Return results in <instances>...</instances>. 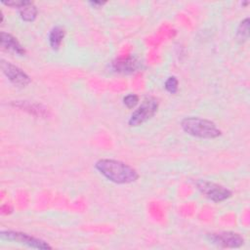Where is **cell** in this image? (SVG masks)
Segmentation results:
<instances>
[{"label": "cell", "mask_w": 250, "mask_h": 250, "mask_svg": "<svg viewBox=\"0 0 250 250\" xmlns=\"http://www.w3.org/2000/svg\"><path fill=\"white\" fill-rule=\"evenodd\" d=\"M95 168L106 180L117 185L131 184L139 178V173L135 168L116 159H99L95 163Z\"/></svg>", "instance_id": "cell-1"}, {"label": "cell", "mask_w": 250, "mask_h": 250, "mask_svg": "<svg viewBox=\"0 0 250 250\" xmlns=\"http://www.w3.org/2000/svg\"><path fill=\"white\" fill-rule=\"evenodd\" d=\"M181 127L188 135L199 139H216L222 135V131L218 128L216 123L198 116L183 118Z\"/></svg>", "instance_id": "cell-2"}, {"label": "cell", "mask_w": 250, "mask_h": 250, "mask_svg": "<svg viewBox=\"0 0 250 250\" xmlns=\"http://www.w3.org/2000/svg\"><path fill=\"white\" fill-rule=\"evenodd\" d=\"M158 101L154 97H146L143 100L141 104L132 112L129 117L128 124L131 127H137L154 116L158 109Z\"/></svg>", "instance_id": "cell-3"}, {"label": "cell", "mask_w": 250, "mask_h": 250, "mask_svg": "<svg viewBox=\"0 0 250 250\" xmlns=\"http://www.w3.org/2000/svg\"><path fill=\"white\" fill-rule=\"evenodd\" d=\"M195 186L202 195L213 202H223L232 195L229 188L207 180H197Z\"/></svg>", "instance_id": "cell-4"}, {"label": "cell", "mask_w": 250, "mask_h": 250, "mask_svg": "<svg viewBox=\"0 0 250 250\" xmlns=\"http://www.w3.org/2000/svg\"><path fill=\"white\" fill-rule=\"evenodd\" d=\"M0 235L3 239L8 241H13L15 243H20L25 245L30 248L34 249H52V246L46 242L45 240L32 236L28 233L18 231V230H11V229H2Z\"/></svg>", "instance_id": "cell-5"}, {"label": "cell", "mask_w": 250, "mask_h": 250, "mask_svg": "<svg viewBox=\"0 0 250 250\" xmlns=\"http://www.w3.org/2000/svg\"><path fill=\"white\" fill-rule=\"evenodd\" d=\"M208 241L222 248H239L244 244V238L234 231L211 232L206 235Z\"/></svg>", "instance_id": "cell-6"}, {"label": "cell", "mask_w": 250, "mask_h": 250, "mask_svg": "<svg viewBox=\"0 0 250 250\" xmlns=\"http://www.w3.org/2000/svg\"><path fill=\"white\" fill-rule=\"evenodd\" d=\"M0 65L4 75L15 86L25 87L31 82V78L29 77V75L18 65H15L14 63L5 60H1Z\"/></svg>", "instance_id": "cell-7"}, {"label": "cell", "mask_w": 250, "mask_h": 250, "mask_svg": "<svg viewBox=\"0 0 250 250\" xmlns=\"http://www.w3.org/2000/svg\"><path fill=\"white\" fill-rule=\"evenodd\" d=\"M142 62L134 57H129V58H119L115 59L114 61L111 62V68L115 72L119 73H133L138 71L140 69Z\"/></svg>", "instance_id": "cell-8"}, {"label": "cell", "mask_w": 250, "mask_h": 250, "mask_svg": "<svg viewBox=\"0 0 250 250\" xmlns=\"http://www.w3.org/2000/svg\"><path fill=\"white\" fill-rule=\"evenodd\" d=\"M0 42L2 48L9 52L17 54L19 56H23L25 54V49L23 48V46L19 42V40L15 36L8 32L1 31Z\"/></svg>", "instance_id": "cell-9"}, {"label": "cell", "mask_w": 250, "mask_h": 250, "mask_svg": "<svg viewBox=\"0 0 250 250\" xmlns=\"http://www.w3.org/2000/svg\"><path fill=\"white\" fill-rule=\"evenodd\" d=\"M13 105L22 108L26 111H28L31 114L34 115H39V116H46L48 115V109L45 107L43 104H36V103H31V102H26V101H17L12 104Z\"/></svg>", "instance_id": "cell-10"}, {"label": "cell", "mask_w": 250, "mask_h": 250, "mask_svg": "<svg viewBox=\"0 0 250 250\" xmlns=\"http://www.w3.org/2000/svg\"><path fill=\"white\" fill-rule=\"evenodd\" d=\"M64 35L65 29L62 25H55L51 28L48 35V41L52 50L58 51L61 48Z\"/></svg>", "instance_id": "cell-11"}, {"label": "cell", "mask_w": 250, "mask_h": 250, "mask_svg": "<svg viewBox=\"0 0 250 250\" xmlns=\"http://www.w3.org/2000/svg\"><path fill=\"white\" fill-rule=\"evenodd\" d=\"M18 12H19L20 18L26 22L33 21L36 19L38 14L37 7L31 1H26L21 7L18 9Z\"/></svg>", "instance_id": "cell-12"}, {"label": "cell", "mask_w": 250, "mask_h": 250, "mask_svg": "<svg viewBox=\"0 0 250 250\" xmlns=\"http://www.w3.org/2000/svg\"><path fill=\"white\" fill-rule=\"evenodd\" d=\"M249 38V18H245L240 21L236 29V39L240 43L245 42Z\"/></svg>", "instance_id": "cell-13"}, {"label": "cell", "mask_w": 250, "mask_h": 250, "mask_svg": "<svg viewBox=\"0 0 250 250\" xmlns=\"http://www.w3.org/2000/svg\"><path fill=\"white\" fill-rule=\"evenodd\" d=\"M164 87H165L166 91L169 92L170 94H176L179 89V81H178L177 77L169 76L164 83Z\"/></svg>", "instance_id": "cell-14"}, {"label": "cell", "mask_w": 250, "mask_h": 250, "mask_svg": "<svg viewBox=\"0 0 250 250\" xmlns=\"http://www.w3.org/2000/svg\"><path fill=\"white\" fill-rule=\"evenodd\" d=\"M140 98L136 94H128L123 98V104L128 108H134L139 104Z\"/></svg>", "instance_id": "cell-15"}, {"label": "cell", "mask_w": 250, "mask_h": 250, "mask_svg": "<svg viewBox=\"0 0 250 250\" xmlns=\"http://www.w3.org/2000/svg\"><path fill=\"white\" fill-rule=\"evenodd\" d=\"M88 3L94 8H101L102 6H104L105 4V2H104V1H89Z\"/></svg>", "instance_id": "cell-16"}, {"label": "cell", "mask_w": 250, "mask_h": 250, "mask_svg": "<svg viewBox=\"0 0 250 250\" xmlns=\"http://www.w3.org/2000/svg\"><path fill=\"white\" fill-rule=\"evenodd\" d=\"M249 4V2L248 1H246V2H242L241 3V5H243V6H246V5H248Z\"/></svg>", "instance_id": "cell-17"}]
</instances>
